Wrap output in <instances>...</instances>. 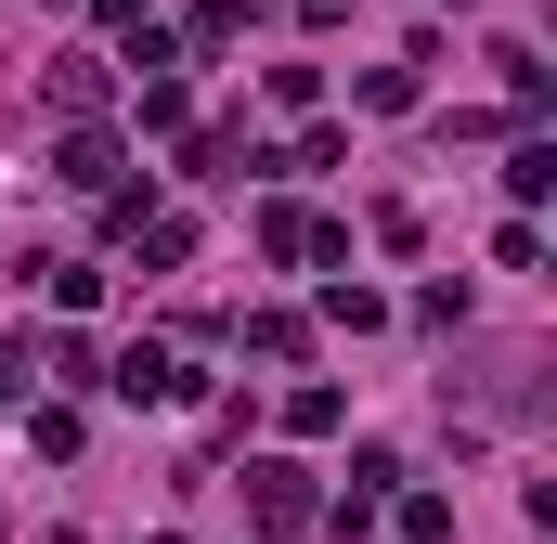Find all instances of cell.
Listing matches in <instances>:
<instances>
[{
    "mask_svg": "<svg viewBox=\"0 0 557 544\" xmlns=\"http://www.w3.org/2000/svg\"><path fill=\"white\" fill-rule=\"evenodd\" d=\"M247 519H260V532H311V467L260 454V467H247Z\"/></svg>",
    "mask_w": 557,
    "mask_h": 544,
    "instance_id": "obj_1",
    "label": "cell"
},
{
    "mask_svg": "<svg viewBox=\"0 0 557 544\" xmlns=\"http://www.w3.org/2000/svg\"><path fill=\"white\" fill-rule=\"evenodd\" d=\"M52 182H78V195H117V131H104V118H78V131L52 143Z\"/></svg>",
    "mask_w": 557,
    "mask_h": 544,
    "instance_id": "obj_2",
    "label": "cell"
},
{
    "mask_svg": "<svg viewBox=\"0 0 557 544\" xmlns=\"http://www.w3.org/2000/svg\"><path fill=\"white\" fill-rule=\"evenodd\" d=\"M104 390H117V403H182L195 376H182V363H169V350L143 337V350H117V376H104Z\"/></svg>",
    "mask_w": 557,
    "mask_h": 544,
    "instance_id": "obj_3",
    "label": "cell"
},
{
    "mask_svg": "<svg viewBox=\"0 0 557 544\" xmlns=\"http://www.w3.org/2000/svg\"><path fill=\"white\" fill-rule=\"evenodd\" d=\"M324 324H350V337H376V324H389V298H376V285H350V272H324Z\"/></svg>",
    "mask_w": 557,
    "mask_h": 544,
    "instance_id": "obj_4",
    "label": "cell"
},
{
    "mask_svg": "<svg viewBox=\"0 0 557 544\" xmlns=\"http://www.w3.org/2000/svg\"><path fill=\"white\" fill-rule=\"evenodd\" d=\"M52 104L91 118V104H104V65H91V52H52Z\"/></svg>",
    "mask_w": 557,
    "mask_h": 544,
    "instance_id": "obj_5",
    "label": "cell"
},
{
    "mask_svg": "<svg viewBox=\"0 0 557 544\" xmlns=\"http://www.w3.org/2000/svg\"><path fill=\"white\" fill-rule=\"evenodd\" d=\"M389 493H403V454L363 441V454H350V506H389Z\"/></svg>",
    "mask_w": 557,
    "mask_h": 544,
    "instance_id": "obj_6",
    "label": "cell"
},
{
    "mask_svg": "<svg viewBox=\"0 0 557 544\" xmlns=\"http://www.w3.org/2000/svg\"><path fill=\"white\" fill-rule=\"evenodd\" d=\"M506 195L545 208V195H557V143H519V156H506Z\"/></svg>",
    "mask_w": 557,
    "mask_h": 544,
    "instance_id": "obj_7",
    "label": "cell"
},
{
    "mask_svg": "<svg viewBox=\"0 0 557 544\" xmlns=\"http://www.w3.org/2000/svg\"><path fill=\"white\" fill-rule=\"evenodd\" d=\"M247 350H260V363H298V350H311V324H298V311H247Z\"/></svg>",
    "mask_w": 557,
    "mask_h": 544,
    "instance_id": "obj_8",
    "label": "cell"
},
{
    "mask_svg": "<svg viewBox=\"0 0 557 544\" xmlns=\"http://www.w3.org/2000/svg\"><path fill=\"white\" fill-rule=\"evenodd\" d=\"M337 415H350V403H337V390H285V428H298V441H324Z\"/></svg>",
    "mask_w": 557,
    "mask_h": 544,
    "instance_id": "obj_9",
    "label": "cell"
},
{
    "mask_svg": "<svg viewBox=\"0 0 557 544\" xmlns=\"http://www.w3.org/2000/svg\"><path fill=\"white\" fill-rule=\"evenodd\" d=\"M403 544H454V506L441 493H403Z\"/></svg>",
    "mask_w": 557,
    "mask_h": 544,
    "instance_id": "obj_10",
    "label": "cell"
},
{
    "mask_svg": "<svg viewBox=\"0 0 557 544\" xmlns=\"http://www.w3.org/2000/svg\"><path fill=\"white\" fill-rule=\"evenodd\" d=\"M91 13H104V26H117V39H143V26H156V13H143V0H91Z\"/></svg>",
    "mask_w": 557,
    "mask_h": 544,
    "instance_id": "obj_11",
    "label": "cell"
},
{
    "mask_svg": "<svg viewBox=\"0 0 557 544\" xmlns=\"http://www.w3.org/2000/svg\"><path fill=\"white\" fill-rule=\"evenodd\" d=\"M52 13H65V0H52Z\"/></svg>",
    "mask_w": 557,
    "mask_h": 544,
    "instance_id": "obj_12",
    "label": "cell"
}]
</instances>
